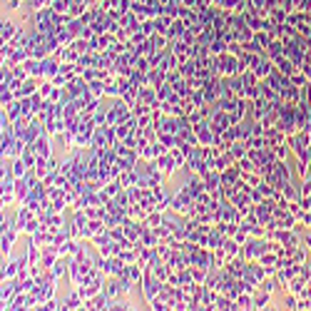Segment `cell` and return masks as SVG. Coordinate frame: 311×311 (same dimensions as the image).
I'll list each match as a JSON object with an SVG mask.
<instances>
[{
	"mask_svg": "<svg viewBox=\"0 0 311 311\" xmlns=\"http://www.w3.org/2000/svg\"><path fill=\"white\" fill-rule=\"evenodd\" d=\"M237 165H239V170H242V172H254V170H259V165H254L249 157H242Z\"/></svg>",
	"mask_w": 311,
	"mask_h": 311,
	"instance_id": "obj_36",
	"label": "cell"
},
{
	"mask_svg": "<svg viewBox=\"0 0 311 311\" xmlns=\"http://www.w3.org/2000/svg\"><path fill=\"white\" fill-rule=\"evenodd\" d=\"M271 110V102L261 95V97H256L254 102H251V112H249V117L251 120H264V115Z\"/></svg>",
	"mask_w": 311,
	"mask_h": 311,
	"instance_id": "obj_6",
	"label": "cell"
},
{
	"mask_svg": "<svg viewBox=\"0 0 311 311\" xmlns=\"http://www.w3.org/2000/svg\"><path fill=\"white\" fill-rule=\"evenodd\" d=\"M5 160H8V157H5ZM10 170H13V175H15L18 180L28 175V165L23 162V157H15V160H10Z\"/></svg>",
	"mask_w": 311,
	"mask_h": 311,
	"instance_id": "obj_23",
	"label": "cell"
},
{
	"mask_svg": "<svg viewBox=\"0 0 311 311\" xmlns=\"http://www.w3.org/2000/svg\"><path fill=\"white\" fill-rule=\"evenodd\" d=\"M122 189H124V185L120 182V177H117V180H112V182H107V185H105V194H107L110 199H115Z\"/></svg>",
	"mask_w": 311,
	"mask_h": 311,
	"instance_id": "obj_26",
	"label": "cell"
},
{
	"mask_svg": "<svg viewBox=\"0 0 311 311\" xmlns=\"http://www.w3.org/2000/svg\"><path fill=\"white\" fill-rule=\"evenodd\" d=\"M214 75H219V77H234V75H239V58L232 55V53H222V55H217V62H214Z\"/></svg>",
	"mask_w": 311,
	"mask_h": 311,
	"instance_id": "obj_1",
	"label": "cell"
},
{
	"mask_svg": "<svg viewBox=\"0 0 311 311\" xmlns=\"http://www.w3.org/2000/svg\"><path fill=\"white\" fill-rule=\"evenodd\" d=\"M102 222H105V227H107V229H112V227H117V224H120V219H117V217H115L112 212H105Z\"/></svg>",
	"mask_w": 311,
	"mask_h": 311,
	"instance_id": "obj_37",
	"label": "cell"
},
{
	"mask_svg": "<svg viewBox=\"0 0 311 311\" xmlns=\"http://www.w3.org/2000/svg\"><path fill=\"white\" fill-rule=\"evenodd\" d=\"M249 3H251V8H256V10H259V8H266V0H249Z\"/></svg>",
	"mask_w": 311,
	"mask_h": 311,
	"instance_id": "obj_40",
	"label": "cell"
},
{
	"mask_svg": "<svg viewBox=\"0 0 311 311\" xmlns=\"http://www.w3.org/2000/svg\"><path fill=\"white\" fill-rule=\"evenodd\" d=\"M299 10H304L306 15H311V0H301V8Z\"/></svg>",
	"mask_w": 311,
	"mask_h": 311,
	"instance_id": "obj_39",
	"label": "cell"
},
{
	"mask_svg": "<svg viewBox=\"0 0 311 311\" xmlns=\"http://www.w3.org/2000/svg\"><path fill=\"white\" fill-rule=\"evenodd\" d=\"M281 197H284L286 202H296V199H301V189L294 185V182H289V185L281 187Z\"/></svg>",
	"mask_w": 311,
	"mask_h": 311,
	"instance_id": "obj_19",
	"label": "cell"
},
{
	"mask_svg": "<svg viewBox=\"0 0 311 311\" xmlns=\"http://www.w3.org/2000/svg\"><path fill=\"white\" fill-rule=\"evenodd\" d=\"M299 224H301L304 229H311V209L309 212H304V214L299 217Z\"/></svg>",
	"mask_w": 311,
	"mask_h": 311,
	"instance_id": "obj_38",
	"label": "cell"
},
{
	"mask_svg": "<svg viewBox=\"0 0 311 311\" xmlns=\"http://www.w3.org/2000/svg\"><path fill=\"white\" fill-rule=\"evenodd\" d=\"M284 53H286V45H284V40L279 38V40H271V45L266 48V53H264V55H266L269 60L276 62L279 58H284Z\"/></svg>",
	"mask_w": 311,
	"mask_h": 311,
	"instance_id": "obj_10",
	"label": "cell"
},
{
	"mask_svg": "<svg viewBox=\"0 0 311 311\" xmlns=\"http://www.w3.org/2000/svg\"><path fill=\"white\" fill-rule=\"evenodd\" d=\"M309 167H311V147H309Z\"/></svg>",
	"mask_w": 311,
	"mask_h": 311,
	"instance_id": "obj_42",
	"label": "cell"
},
{
	"mask_svg": "<svg viewBox=\"0 0 311 311\" xmlns=\"http://www.w3.org/2000/svg\"><path fill=\"white\" fill-rule=\"evenodd\" d=\"M209 53H212V55H222V53H227V43H224L222 38L212 40V43H209Z\"/></svg>",
	"mask_w": 311,
	"mask_h": 311,
	"instance_id": "obj_33",
	"label": "cell"
},
{
	"mask_svg": "<svg viewBox=\"0 0 311 311\" xmlns=\"http://www.w3.org/2000/svg\"><path fill=\"white\" fill-rule=\"evenodd\" d=\"M172 3H175V0H162V5H172Z\"/></svg>",
	"mask_w": 311,
	"mask_h": 311,
	"instance_id": "obj_41",
	"label": "cell"
},
{
	"mask_svg": "<svg viewBox=\"0 0 311 311\" xmlns=\"http://www.w3.org/2000/svg\"><path fill=\"white\" fill-rule=\"evenodd\" d=\"M157 100H160V97H157V87H152V85H142V87H139V102L154 107Z\"/></svg>",
	"mask_w": 311,
	"mask_h": 311,
	"instance_id": "obj_11",
	"label": "cell"
},
{
	"mask_svg": "<svg viewBox=\"0 0 311 311\" xmlns=\"http://www.w3.org/2000/svg\"><path fill=\"white\" fill-rule=\"evenodd\" d=\"M127 276L132 279L134 286H142V279H144V266L142 264H129L127 266Z\"/></svg>",
	"mask_w": 311,
	"mask_h": 311,
	"instance_id": "obj_14",
	"label": "cell"
},
{
	"mask_svg": "<svg viewBox=\"0 0 311 311\" xmlns=\"http://www.w3.org/2000/svg\"><path fill=\"white\" fill-rule=\"evenodd\" d=\"M33 170H35V175H38L40 180H45V175H48V160H43V157H40V160H38V165H35Z\"/></svg>",
	"mask_w": 311,
	"mask_h": 311,
	"instance_id": "obj_35",
	"label": "cell"
},
{
	"mask_svg": "<svg viewBox=\"0 0 311 311\" xmlns=\"http://www.w3.org/2000/svg\"><path fill=\"white\" fill-rule=\"evenodd\" d=\"M33 149L38 152V157H43V160H50L53 157V137L48 134V132H43L35 142H33Z\"/></svg>",
	"mask_w": 311,
	"mask_h": 311,
	"instance_id": "obj_3",
	"label": "cell"
},
{
	"mask_svg": "<svg viewBox=\"0 0 311 311\" xmlns=\"http://www.w3.org/2000/svg\"><path fill=\"white\" fill-rule=\"evenodd\" d=\"M281 309L296 311V309H299V296H296V294H289V291H286V296L281 299Z\"/></svg>",
	"mask_w": 311,
	"mask_h": 311,
	"instance_id": "obj_28",
	"label": "cell"
},
{
	"mask_svg": "<svg viewBox=\"0 0 311 311\" xmlns=\"http://www.w3.org/2000/svg\"><path fill=\"white\" fill-rule=\"evenodd\" d=\"M180 18L187 23V28L194 25V23H199V13L194 8H187V5H180Z\"/></svg>",
	"mask_w": 311,
	"mask_h": 311,
	"instance_id": "obj_20",
	"label": "cell"
},
{
	"mask_svg": "<svg viewBox=\"0 0 311 311\" xmlns=\"http://www.w3.org/2000/svg\"><path fill=\"white\" fill-rule=\"evenodd\" d=\"M162 219H165V214L162 212H157V209H152L147 217H144V222H142V227H149V229H157L160 224H162Z\"/></svg>",
	"mask_w": 311,
	"mask_h": 311,
	"instance_id": "obj_22",
	"label": "cell"
},
{
	"mask_svg": "<svg viewBox=\"0 0 311 311\" xmlns=\"http://www.w3.org/2000/svg\"><path fill=\"white\" fill-rule=\"evenodd\" d=\"M90 242L95 244V249H100V247H105L107 242H112V234H110V229H102V232H100V234H95Z\"/></svg>",
	"mask_w": 311,
	"mask_h": 311,
	"instance_id": "obj_27",
	"label": "cell"
},
{
	"mask_svg": "<svg viewBox=\"0 0 311 311\" xmlns=\"http://www.w3.org/2000/svg\"><path fill=\"white\" fill-rule=\"evenodd\" d=\"M299 97H301V87H296V85H291V82L281 90V100H284V102L296 105V102H299Z\"/></svg>",
	"mask_w": 311,
	"mask_h": 311,
	"instance_id": "obj_13",
	"label": "cell"
},
{
	"mask_svg": "<svg viewBox=\"0 0 311 311\" xmlns=\"http://www.w3.org/2000/svg\"><path fill=\"white\" fill-rule=\"evenodd\" d=\"M237 309L239 311H251L254 309V296L247 294V291H242V294L237 296Z\"/></svg>",
	"mask_w": 311,
	"mask_h": 311,
	"instance_id": "obj_24",
	"label": "cell"
},
{
	"mask_svg": "<svg viewBox=\"0 0 311 311\" xmlns=\"http://www.w3.org/2000/svg\"><path fill=\"white\" fill-rule=\"evenodd\" d=\"M194 132H197V137H199V144H214V137H217V132L212 129V124L209 120H202V122L194 124Z\"/></svg>",
	"mask_w": 311,
	"mask_h": 311,
	"instance_id": "obj_4",
	"label": "cell"
},
{
	"mask_svg": "<svg viewBox=\"0 0 311 311\" xmlns=\"http://www.w3.org/2000/svg\"><path fill=\"white\" fill-rule=\"evenodd\" d=\"M97 55H100V53H82V55H80V67H82V70H85V67H95V65H97Z\"/></svg>",
	"mask_w": 311,
	"mask_h": 311,
	"instance_id": "obj_32",
	"label": "cell"
},
{
	"mask_svg": "<svg viewBox=\"0 0 311 311\" xmlns=\"http://www.w3.org/2000/svg\"><path fill=\"white\" fill-rule=\"evenodd\" d=\"M82 306H85V299L80 296V291H77V289H75V291H72L65 301H62V311H75V309H82Z\"/></svg>",
	"mask_w": 311,
	"mask_h": 311,
	"instance_id": "obj_12",
	"label": "cell"
},
{
	"mask_svg": "<svg viewBox=\"0 0 311 311\" xmlns=\"http://www.w3.org/2000/svg\"><path fill=\"white\" fill-rule=\"evenodd\" d=\"M102 229H107L102 219H90V222H87V227H85V239H92V237H95V234H100Z\"/></svg>",
	"mask_w": 311,
	"mask_h": 311,
	"instance_id": "obj_18",
	"label": "cell"
},
{
	"mask_svg": "<svg viewBox=\"0 0 311 311\" xmlns=\"http://www.w3.org/2000/svg\"><path fill=\"white\" fill-rule=\"evenodd\" d=\"M271 149H274V154H276V160H286V157H289V152H291V147H289V139H284V142H279V144H274Z\"/></svg>",
	"mask_w": 311,
	"mask_h": 311,
	"instance_id": "obj_31",
	"label": "cell"
},
{
	"mask_svg": "<svg viewBox=\"0 0 311 311\" xmlns=\"http://www.w3.org/2000/svg\"><path fill=\"white\" fill-rule=\"evenodd\" d=\"M274 70H276V62L269 60L266 55H261V60L256 62V67H254V72H256V77H259V80H266Z\"/></svg>",
	"mask_w": 311,
	"mask_h": 311,
	"instance_id": "obj_8",
	"label": "cell"
},
{
	"mask_svg": "<svg viewBox=\"0 0 311 311\" xmlns=\"http://www.w3.org/2000/svg\"><path fill=\"white\" fill-rule=\"evenodd\" d=\"M197 70H199V62L194 60V58H187V60L180 62V72L185 75L187 80H189V77H194V75H197Z\"/></svg>",
	"mask_w": 311,
	"mask_h": 311,
	"instance_id": "obj_17",
	"label": "cell"
},
{
	"mask_svg": "<svg viewBox=\"0 0 311 311\" xmlns=\"http://www.w3.org/2000/svg\"><path fill=\"white\" fill-rule=\"evenodd\" d=\"M35 309H43V311H58V309H62V304L58 301V299H55V296H53V299H48L45 304H38Z\"/></svg>",
	"mask_w": 311,
	"mask_h": 311,
	"instance_id": "obj_34",
	"label": "cell"
},
{
	"mask_svg": "<svg viewBox=\"0 0 311 311\" xmlns=\"http://www.w3.org/2000/svg\"><path fill=\"white\" fill-rule=\"evenodd\" d=\"M87 87H90V95H92V97H105L107 82H105V80H92V82H87Z\"/></svg>",
	"mask_w": 311,
	"mask_h": 311,
	"instance_id": "obj_25",
	"label": "cell"
},
{
	"mask_svg": "<svg viewBox=\"0 0 311 311\" xmlns=\"http://www.w3.org/2000/svg\"><path fill=\"white\" fill-rule=\"evenodd\" d=\"M251 296H254V309H259V311L271 309V299H274V294H269V291H264V289L259 286Z\"/></svg>",
	"mask_w": 311,
	"mask_h": 311,
	"instance_id": "obj_9",
	"label": "cell"
},
{
	"mask_svg": "<svg viewBox=\"0 0 311 311\" xmlns=\"http://www.w3.org/2000/svg\"><path fill=\"white\" fill-rule=\"evenodd\" d=\"M254 40H256V43L264 48V53H266V48L271 45V40H274V38L269 35V30H256V33H254Z\"/></svg>",
	"mask_w": 311,
	"mask_h": 311,
	"instance_id": "obj_29",
	"label": "cell"
},
{
	"mask_svg": "<svg viewBox=\"0 0 311 311\" xmlns=\"http://www.w3.org/2000/svg\"><path fill=\"white\" fill-rule=\"evenodd\" d=\"M18 30H20V25H18L13 18H5L3 25H0V38H3V43H10V40L18 35Z\"/></svg>",
	"mask_w": 311,
	"mask_h": 311,
	"instance_id": "obj_7",
	"label": "cell"
},
{
	"mask_svg": "<svg viewBox=\"0 0 311 311\" xmlns=\"http://www.w3.org/2000/svg\"><path fill=\"white\" fill-rule=\"evenodd\" d=\"M289 82H291V85H296V87H304V85H306L309 80H306L304 70H301V67H296V70H294V72L289 75Z\"/></svg>",
	"mask_w": 311,
	"mask_h": 311,
	"instance_id": "obj_30",
	"label": "cell"
},
{
	"mask_svg": "<svg viewBox=\"0 0 311 311\" xmlns=\"http://www.w3.org/2000/svg\"><path fill=\"white\" fill-rule=\"evenodd\" d=\"M157 167L167 175V180H172L177 172H180V165H177V160L172 157V152H167V154H162V157H157Z\"/></svg>",
	"mask_w": 311,
	"mask_h": 311,
	"instance_id": "obj_5",
	"label": "cell"
},
{
	"mask_svg": "<svg viewBox=\"0 0 311 311\" xmlns=\"http://www.w3.org/2000/svg\"><path fill=\"white\" fill-rule=\"evenodd\" d=\"M144 85H152V87L165 85V72H162L160 67H152V70L147 72V77H144Z\"/></svg>",
	"mask_w": 311,
	"mask_h": 311,
	"instance_id": "obj_15",
	"label": "cell"
},
{
	"mask_svg": "<svg viewBox=\"0 0 311 311\" xmlns=\"http://www.w3.org/2000/svg\"><path fill=\"white\" fill-rule=\"evenodd\" d=\"M264 251H266V239L249 237L247 242H244V247H242V256H244L247 261H259Z\"/></svg>",
	"mask_w": 311,
	"mask_h": 311,
	"instance_id": "obj_2",
	"label": "cell"
},
{
	"mask_svg": "<svg viewBox=\"0 0 311 311\" xmlns=\"http://www.w3.org/2000/svg\"><path fill=\"white\" fill-rule=\"evenodd\" d=\"M296 67H299V65H296V62L291 60V58H286V55L276 60V70H279L281 75H286V77H289V75H291V72H294Z\"/></svg>",
	"mask_w": 311,
	"mask_h": 311,
	"instance_id": "obj_21",
	"label": "cell"
},
{
	"mask_svg": "<svg viewBox=\"0 0 311 311\" xmlns=\"http://www.w3.org/2000/svg\"><path fill=\"white\" fill-rule=\"evenodd\" d=\"M3 110H5V115L10 117V122H15V120H20V117H23V100H15V102L5 105Z\"/></svg>",
	"mask_w": 311,
	"mask_h": 311,
	"instance_id": "obj_16",
	"label": "cell"
}]
</instances>
